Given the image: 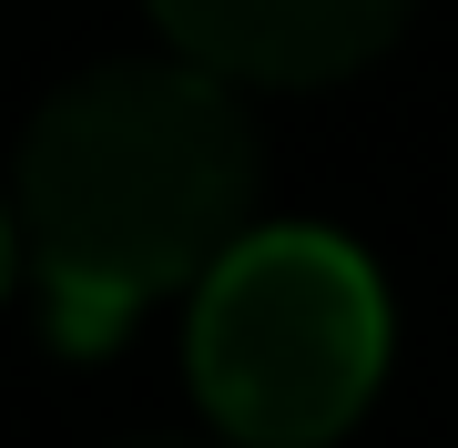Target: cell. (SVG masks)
I'll use <instances>...</instances> for the list:
<instances>
[{
    "label": "cell",
    "instance_id": "3957f363",
    "mask_svg": "<svg viewBox=\"0 0 458 448\" xmlns=\"http://www.w3.org/2000/svg\"><path fill=\"white\" fill-rule=\"evenodd\" d=\"M183 62L214 82H346L397 41L408 0H153Z\"/></svg>",
    "mask_w": 458,
    "mask_h": 448
},
{
    "label": "cell",
    "instance_id": "277c9868",
    "mask_svg": "<svg viewBox=\"0 0 458 448\" xmlns=\"http://www.w3.org/2000/svg\"><path fill=\"white\" fill-rule=\"evenodd\" d=\"M132 448H183V438H132Z\"/></svg>",
    "mask_w": 458,
    "mask_h": 448
},
{
    "label": "cell",
    "instance_id": "7a4b0ae2",
    "mask_svg": "<svg viewBox=\"0 0 458 448\" xmlns=\"http://www.w3.org/2000/svg\"><path fill=\"white\" fill-rule=\"evenodd\" d=\"M183 357L234 448H327L387 377V285L327 224H265L194 285Z\"/></svg>",
    "mask_w": 458,
    "mask_h": 448
},
{
    "label": "cell",
    "instance_id": "6da1fadb",
    "mask_svg": "<svg viewBox=\"0 0 458 448\" xmlns=\"http://www.w3.org/2000/svg\"><path fill=\"white\" fill-rule=\"evenodd\" d=\"M11 204L51 347L102 357L153 296L245 245L255 123L204 62H102L31 113Z\"/></svg>",
    "mask_w": 458,
    "mask_h": 448
}]
</instances>
